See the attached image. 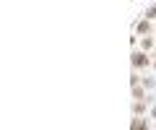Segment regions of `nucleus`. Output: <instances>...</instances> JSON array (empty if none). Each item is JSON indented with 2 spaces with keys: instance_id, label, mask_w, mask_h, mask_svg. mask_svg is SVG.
Listing matches in <instances>:
<instances>
[{
  "instance_id": "obj_1",
  "label": "nucleus",
  "mask_w": 156,
  "mask_h": 130,
  "mask_svg": "<svg viewBox=\"0 0 156 130\" xmlns=\"http://www.w3.org/2000/svg\"><path fill=\"white\" fill-rule=\"evenodd\" d=\"M151 65H154V52H146V50H140V47H135L133 52H130V68L133 70H148Z\"/></svg>"
},
{
  "instance_id": "obj_2",
  "label": "nucleus",
  "mask_w": 156,
  "mask_h": 130,
  "mask_svg": "<svg viewBox=\"0 0 156 130\" xmlns=\"http://www.w3.org/2000/svg\"><path fill=\"white\" fill-rule=\"evenodd\" d=\"M133 31L138 37H146V34H156V21H151V18H138V21L133 23Z\"/></svg>"
},
{
  "instance_id": "obj_3",
  "label": "nucleus",
  "mask_w": 156,
  "mask_h": 130,
  "mask_svg": "<svg viewBox=\"0 0 156 130\" xmlns=\"http://www.w3.org/2000/svg\"><path fill=\"white\" fill-rule=\"evenodd\" d=\"M148 128H154V120H151L148 114H133L130 130H148Z\"/></svg>"
},
{
  "instance_id": "obj_4",
  "label": "nucleus",
  "mask_w": 156,
  "mask_h": 130,
  "mask_svg": "<svg viewBox=\"0 0 156 130\" xmlns=\"http://www.w3.org/2000/svg\"><path fill=\"white\" fill-rule=\"evenodd\" d=\"M138 47L146 52H156V37L154 34H146V37H138Z\"/></svg>"
},
{
  "instance_id": "obj_5",
  "label": "nucleus",
  "mask_w": 156,
  "mask_h": 130,
  "mask_svg": "<svg viewBox=\"0 0 156 130\" xmlns=\"http://www.w3.org/2000/svg\"><path fill=\"white\" fill-rule=\"evenodd\" d=\"M130 96H133V99H146V96H148V91L138 83V86H130Z\"/></svg>"
},
{
  "instance_id": "obj_6",
  "label": "nucleus",
  "mask_w": 156,
  "mask_h": 130,
  "mask_svg": "<svg viewBox=\"0 0 156 130\" xmlns=\"http://www.w3.org/2000/svg\"><path fill=\"white\" fill-rule=\"evenodd\" d=\"M140 86H143L146 91H154L156 89V76H143V78H140Z\"/></svg>"
},
{
  "instance_id": "obj_7",
  "label": "nucleus",
  "mask_w": 156,
  "mask_h": 130,
  "mask_svg": "<svg viewBox=\"0 0 156 130\" xmlns=\"http://www.w3.org/2000/svg\"><path fill=\"white\" fill-rule=\"evenodd\" d=\"M143 16H146V18H151V21H156V3H151V5L146 8V11H143Z\"/></svg>"
},
{
  "instance_id": "obj_8",
  "label": "nucleus",
  "mask_w": 156,
  "mask_h": 130,
  "mask_svg": "<svg viewBox=\"0 0 156 130\" xmlns=\"http://www.w3.org/2000/svg\"><path fill=\"white\" fill-rule=\"evenodd\" d=\"M148 117H151V120H156V102L148 107Z\"/></svg>"
},
{
  "instance_id": "obj_9",
  "label": "nucleus",
  "mask_w": 156,
  "mask_h": 130,
  "mask_svg": "<svg viewBox=\"0 0 156 130\" xmlns=\"http://www.w3.org/2000/svg\"><path fill=\"white\" fill-rule=\"evenodd\" d=\"M151 70H154V73H156V57H154V65H151Z\"/></svg>"
},
{
  "instance_id": "obj_10",
  "label": "nucleus",
  "mask_w": 156,
  "mask_h": 130,
  "mask_svg": "<svg viewBox=\"0 0 156 130\" xmlns=\"http://www.w3.org/2000/svg\"><path fill=\"white\" fill-rule=\"evenodd\" d=\"M154 128H156V120H154Z\"/></svg>"
},
{
  "instance_id": "obj_11",
  "label": "nucleus",
  "mask_w": 156,
  "mask_h": 130,
  "mask_svg": "<svg viewBox=\"0 0 156 130\" xmlns=\"http://www.w3.org/2000/svg\"><path fill=\"white\" fill-rule=\"evenodd\" d=\"M154 37H156V34H154Z\"/></svg>"
}]
</instances>
